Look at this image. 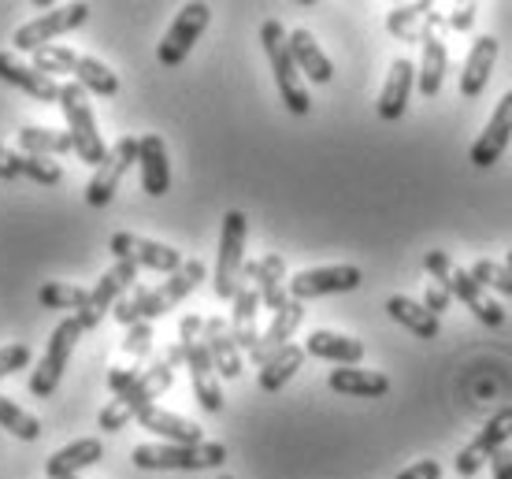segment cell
I'll return each mask as SVG.
<instances>
[{"mask_svg":"<svg viewBox=\"0 0 512 479\" xmlns=\"http://www.w3.org/2000/svg\"><path fill=\"white\" fill-rule=\"evenodd\" d=\"M145 368H149V361H134L130 368H112V372H108V390H112V394H123V390H130L141 379V372H145Z\"/></svg>","mask_w":512,"mask_h":479,"instance_id":"b9f144b4","label":"cell"},{"mask_svg":"<svg viewBox=\"0 0 512 479\" xmlns=\"http://www.w3.org/2000/svg\"><path fill=\"white\" fill-rule=\"evenodd\" d=\"M386 30L401 41L423 45V38H431V34H446V15L435 12L431 4H401V8H390Z\"/></svg>","mask_w":512,"mask_h":479,"instance_id":"d6986e66","label":"cell"},{"mask_svg":"<svg viewBox=\"0 0 512 479\" xmlns=\"http://www.w3.org/2000/svg\"><path fill=\"white\" fill-rule=\"evenodd\" d=\"M305 357H308L305 346H294V342H290V346H282V350L275 353V357H268V364L260 368V379H256L260 390H264V394H279V390L286 387L297 372H301Z\"/></svg>","mask_w":512,"mask_h":479,"instance_id":"836d02e7","label":"cell"},{"mask_svg":"<svg viewBox=\"0 0 512 479\" xmlns=\"http://www.w3.org/2000/svg\"><path fill=\"white\" fill-rule=\"evenodd\" d=\"M34 71L41 75H71L75 86H82L86 93H97V97H116L119 93V78L116 71H108L101 60H93L86 52L64 49V45H45V49L34 52Z\"/></svg>","mask_w":512,"mask_h":479,"instance_id":"277c9868","label":"cell"},{"mask_svg":"<svg viewBox=\"0 0 512 479\" xmlns=\"http://www.w3.org/2000/svg\"><path fill=\"white\" fill-rule=\"evenodd\" d=\"M364 275H360L357 264H331V268H308V272H297L290 283H286V294L294 301H312V298H327V294H349V290H360Z\"/></svg>","mask_w":512,"mask_h":479,"instance_id":"7c38bea8","label":"cell"},{"mask_svg":"<svg viewBox=\"0 0 512 479\" xmlns=\"http://www.w3.org/2000/svg\"><path fill=\"white\" fill-rule=\"evenodd\" d=\"M138 424L145 431L160 435V439L175 442V446H197V442H205V435H201V428H197L193 420H186V416H179V413H167V409H160V405L141 409Z\"/></svg>","mask_w":512,"mask_h":479,"instance_id":"83f0119b","label":"cell"},{"mask_svg":"<svg viewBox=\"0 0 512 479\" xmlns=\"http://www.w3.org/2000/svg\"><path fill=\"white\" fill-rule=\"evenodd\" d=\"M86 19H90V4H67V8H56V12H45L15 30V49L38 52L49 41L60 38V34H67V30H78Z\"/></svg>","mask_w":512,"mask_h":479,"instance_id":"2e32d148","label":"cell"},{"mask_svg":"<svg viewBox=\"0 0 512 479\" xmlns=\"http://www.w3.org/2000/svg\"><path fill=\"white\" fill-rule=\"evenodd\" d=\"M12 168L19 179H30L38 186H60L64 182V168L56 160H45V156H26V153H12Z\"/></svg>","mask_w":512,"mask_h":479,"instance_id":"8d00e7d4","label":"cell"},{"mask_svg":"<svg viewBox=\"0 0 512 479\" xmlns=\"http://www.w3.org/2000/svg\"><path fill=\"white\" fill-rule=\"evenodd\" d=\"M475 4H461V8H453V12L446 15V30H472L475 23Z\"/></svg>","mask_w":512,"mask_h":479,"instance_id":"f6af8a7d","label":"cell"},{"mask_svg":"<svg viewBox=\"0 0 512 479\" xmlns=\"http://www.w3.org/2000/svg\"><path fill=\"white\" fill-rule=\"evenodd\" d=\"M412 86H416V64H412V60H394V64H390V75H386V82H383V93H379V119L397 123V119L405 116Z\"/></svg>","mask_w":512,"mask_h":479,"instance_id":"d4e9b609","label":"cell"},{"mask_svg":"<svg viewBox=\"0 0 512 479\" xmlns=\"http://www.w3.org/2000/svg\"><path fill=\"white\" fill-rule=\"evenodd\" d=\"M0 428L12 431L15 439L34 442L41 435V420L38 416H30L26 409H19L12 398H4V394H0Z\"/></svg>","mask_w":512,"mask_h":479,"instance_id":"f35d334b","label":"cell"},{"mask_svg":"<svg viewBox=\"0 0 512 479\" xmlns=\"http://www.w3.org/2000/svg\"><path fill=\"white\" fill-rule=\"evenodd\" d=\"M208 23H212V8L208 4H186V8H179L175 23L167 26L164 41L156 45V60L164 67H179L190 56L193 45H197V38L208 30Z\"/></svg>","mask_w":512,"mask_h":479,"instance_id":"8fae6325","label":"cell"},{"mask_svg":"<svg viewBox=\"0 0 512 479\" xmlns=\"http://www.w3.org/2000/svg\"><path fill=\"white\" fill-rule=\"evenodd\" d=\"M30 368V346H4L0 350V379Z\"/></svg>","mask_w":512,"mask_h":479,"instance_id":"7bdbcfd3","label":"cell"},{"mask_svg":"<svg viewBox=\"0 0 512 479\" xmlns=\"http://www.w3.org/2000/svg\"><path fill=\"white\" fill-rule=\"evenodd\" d=\"M423 268H427V275L435 279V286H442L449 298H457L464 309H472V316L479 324H487V327L505 324V309H501L498 301L490 298L487 290L475 283L464 268L453 264V257H449L446 249H431V253L423 257Z\"/></svg>","mask_w":512,"mask_h":479,"instance_id":"7a4b0ae2","label":"cell"},{"mask_svg":"<svg viewBox=\"0 0 512 479\" xmlns=\"http://www.w3.org/2000/svg\"><path fill=\"white\" fill-rule=\"evenodd\" d=\"M153 324H134L127 327V338H123V353L134 357V361H149V350H153Z\"/></svg>","mask_w":512,"mask_h":479,"instance_id":"60d3db41","label":"cell"},{"mask_svg":"<svg viewBox=\"0 0 512 479\" xmlns=\"http://www.w3.org/2000/svg\"><path fill=\"white\" fill-rule=\"evenodd\" d=\"M468 275H472L483 290L490 286V290H498V294H509L512 298V268H505V264H498V260H475L472 268H468Z\"/></svg>","mask_w":512,"mask_h":479,"instance_id":"ab89813d","label":"cell"},{"mask_svg":"<svg viewBox=\"0 0 512 479\" xmlns=\"http://www.w3.org/2000/svg\"><path fill=\"white\" fill-rule=\"evenodd\" d=\"M205 320L201 316H186L179 327V346L182 357H186V368H190V379H193V394H197V402L205 413H219L223 409V390H219V376L216 368H212V357H208V346L205 338Z\"/></svg>","mask_w":512,"mask_h":479,"instance_id":"ba28073f","label":"cell"},{"mask_svg":"<svg viewBox=\"0 0 512 479\" xmlns=\"http://www.w3.org/2000/svg\"><path fill=\"white\" fill-rule=\"evenodd\" d=\"M75 479H78V476H75Z\"/></svg>","mask_w":512,"mask_h":479,"instance_id":"816d5d0a","label":"cell"},{"mask_svg":"<svg viewBox=\"0 0 512 479\" xmlns=\"http://www.w3.org/2000/svg\"><path fill=\"white\" fill-rule=\"evenodd\" d=\"M446 67H449V49L442 34H431L423 38V60L420 71H416V86H420L423 97H438L442 82H446Z\"/></svg>","mask_w":512,"mask_h":479,"instance_id":"d6a6232c","label":"cell"},{"mask_svg":"<svg viewBox=\"0 0 512 479\" xmlns=\"http://www.w3.org/2000/svg\"><path fill=\"white\" fill-rule=\"evenodd\" d=\"M490 472H494V479H512V450H498L490 457Z\"/></svg>","mask_w":512,"mask_h":479,"instance_id":"7dc6e473","label":"cell"},{"mask_svg":"<svg viewBox=\"0 0 512 479\" xmlns=\"http://www.w3.org/2000/svg\"><path fill=\"white\" fill-rule=\"evenodd\" d=\"M134 283H138V268H134V264H127V260H116V264H112V268L97 279V286L90 290L86 309L78 312V324H82V331H93V327L101 324L104 316L116 309V301L123 298Z\"/></svg>","mask_w":512,"mask_h":479,"instance_id":"e0dca14e","label":"cell"},{"mask_svg":"<svg viewBox=\"0 0 512 479\" xmlns=\"http://www.w3.org/2000/svg\"><path fill=\"white\" fill-rule=\"evenodd\" d=\"M0 179H4V182L19 179V175H15V168H12V153H8L4 145H0Z\"/></svg>","mask_w":512,"mask_h":479,"instance_id":"c3c4849f","label":"cell"},{"mask_svg":"<svg viewBox=\"0 0 512 479\" xmlns=\"http://www.w3.org/2000/svg\"><path fill=\"white\" fill-rule=\"evenodd\" d=\"M245 234H249V220L245 212L231 208L223 216V231H219V260H216V298L231 301L234 290L242 286V272H245Z\"/></svg>","mask_w":512,"mask_h":479,"instance_id":"30bf717a","label":"cell"},{"mask_svg":"<svg viewBox=\"0 0 512 479\" xmlns=\"http://www.w3.org/2000/svg\"><path fill=\"white\" fill-rule=\"evenodd\" d=\"M327 387L334 394H349V398H386L390 379L383 372H368V368H334L327 376Z\"/></svg>","mask_w":512,"mask_h":479,"instance_id":"1f68e13d","label":"cell"},{"mask_svg":"<svg viewBox=\"0 0 512 479\" xmlns=\"http://www.w3.org/2000/svg\"><path fill=\"white\" fill-rule=\"evenodd\" d=\"M82 335H86V331L78 324V316H64V320L56 324V331L49 335V350H45V357L38 361V368L30 372V394H34V398H52V394H56V387H60V379H64V372H67V361H71V353H75Z\"/></svg>","mask_w":512,"mask_h":479,"instance_id":"9c48e42d","label":"cell"},{"mask_svg":"<svg viewBox=\"0 0 512 479\" xmlns=\"http://www.w3.org/2000/svg\"><path fill=\"white\" fill-rule=\"evenodd\" d=\"M134 164H138V138L123 134V138L108 149L104 164L97 168V175L90 179V186H86V205H90V208H108V205H112L119 182H123V175H127Z\"/></svg>","mask_w":512,"mask_h":479,"instance_id":"5bb4252c","label":"cell"},{"mask_svg":"<svg viewBox=\"0 0 512 479\" xmlns=\"http://www.w3.org/2000/svg\"><path fill=\"white\" fill-rule=\"evenodd\" d=\"M242 275L256 286V298L264 309L279 312L290 301V294H286V260L279 253H264L256 264H245Z\"/></svg>","mask_w":512,"mask_h":479,"instance_id":"ffe728a7","label":"cell"},{"mask_svg":"<svg viewBox=\"0 0 512 479\" xmlns=\"http://www.w3.org/2000/svg\"><path fill=\"white\" fill-rule=\"evenodd\" d=\"M0 78H4V82H12L15 90L30 93L34 101H45V104L60 101V82L49 78V75H41V71H34V67L19 64L12 52H0Z\"/></svg>","mask_w":512,"mask_h":479,"instance_id":"4316f807","label":"cell"},{"mask_svg":"<svg viewBox=\"0 0 512 479\" xmlns=\"http://www.w3.org/2000/svg\"><path fill=\"white\" fill-rule=\"evenodd\" d=\"M260 41H264V52H268V64L275 71V86H279L282 104L294 112V116H308L312 108V97L305 90V78L297 71L294 56H290V41H286V26L279 19H268L260 26Z\"/></svg>","mask_w":512,"mask_h":479,"instance_id":"52a82bcc","label":"cell"},{"mask_svg":"<svg viewBox=\"0 0 512 479\" xmlns=\"http://www.w3.org/2000/svg\"><path fill=\"white\" fill-rule=\"evenodd\" d=\"M104 457V442L101 439H78L64 450H56L45 465V476L49 479H75L78 472L93 468Z\"/></svg>","mask_w":512,"mask_h":479,"instance_id":"4dcf8cb0","label":"cell"},{"mask_svg":"<svg viewBox=\"0 0 512 479\" xmlns=\"http://www.w3.org/2000/svg\"><path fill=\"white\" fill-rule=\"evenodd\" d=\"M141 472H205V468L227 465L223 442H197V446H175V442H141L130 454Z\"/></svg>","mask_w":512,"mask_h":479,"instance_id":"3957f363","label":"cell"},{"mask_svg":"<svg viewBox=\"0 0 512 479\" xmlns=\"http://www.w3.org/2000/svg\"><path fill=\"white\" fill-rule=\"evenodd\" d=\"M231 335L234 342H238V350L242 353H253V346L260 342V327H256V316H260V298H256V286L249 283L242 275V286L234 290V298H231Z\"/></svg>","mask_w":512,"mask_h":479,"instance_id":"cb8c5ba5","label":"cell"},{"mask_svg":"<svg viewBox=\"0 0 512 479\" xmlns=\"http://www.w3.org/2000/svg\"><path fill=\"white\" fill-rule=\"evenodd\" d=\"M205 275H208V268L201 260H182L179 272H171L160 286H138V283L130 286L127 294L116 301L112 316H116L123 327L153 324L156 316H164V312L175 309L182 298H190L193 290L205 283Z\"/></svg>","mask_w":512,"mask_h":479,"instance_id":"6da1fadb","label":"cell"},{"mask_svg":"<svg viewBox=\"0 0 512 479\" xmlns=\"http://www.w3.org/2000/svg\"><path fill=\"white\" fill-rule=\"evenodd\" d=\"M301 324H305V305L290 298L279 312H275V316H271L268 331H260V342H256L253 353H249L256 368H264V364H268V357H275L282 346H290V338H294V331Z\"/></svg>","mask_w":512,"mask_h":479,"instance_id":"44dd1931","label":"cell"},{"mask_svg":"<svg viewBox=\"0 0 512 479\" xmlns=\"http://www.w3.org/2000/svg\"><path fill=\"white\" fill-rule=\"evenodd\" d=\"M498 49H501L498 38H490V34H483V38L472 45L468 60H464V71H461V93L468 101L487 90L490 75H494V64H498Z\"/></svg>","mask_w":512,"mask_h":479,"instance_id":"f546056e","label":"cell"},{"mask_svg":"<svg viewBox=\"0 0 512 479\" xmlns=\"http://www.w3.org/2000/svg\"><path fill=\"white\" fill-rule=\"evenodd\" d=\"M201 338H205L216 376H223V379L242 376V350H238V342H234V335H231V324H227L223 316H208Z\"/></svg>","mask_w":512,"mask_h":479,"instance_id":"7402d4cb","label":"cell"},{"mask_svg":"<svg viewBox=\"0 0 512 479\" xmlns=\"http://www.w3.org/2000/svg\"><path fill=\"white\" fill-rule=\"evenodd\" d=\"M60 108L67 116V134H71V149L78 153V160L86 168H101L104 156H108V145H104L101 130H97V116H93L90 93L75 86V82H64L60 86Z\"/></svg>","mask_w":512,"mask_h":479,"instance_id":"8992f818","label":"cell"},{"mask_svg":"<svg viewBox=\"0 0 512 479\" xmlns=\"http://www.w3.org/2000/svg\"><path fill=\"white\" fill-rule=\"evenodd\" d=\"M171 383H175V364L171 361L149 364L134 387L123 390V394H116L112 405H104L101 416H97V428L101 431H123L130 420H138L141 409H149V405H153L156 398L171 387Z\"/></svg>","mask_w":512,"mask_h":479,"instance_id":"5b68a950","label":"cell"},{"mask_svg":"<svg viewBox=\"0 0 512 479\" xmlns=\"http://www.w3.org/2000/svg\"><path fill=\"white\" fill-rule=\"evenodd\" d=\"M305 353L338 364V368H357L364 361V342L349 335H334V331H312L305 338Z\"/></svg>","mask_w":512,"mask_h":479,"instance_id":"f1b7e54d","label":"cell"},{"mask_svg":"<svg viewBox=\"0 0 512 479\" xmlns=\"http://www.w3.org/2000/svg\"><path fill=\"white\" fill-rule=\"evenodd\" d=\"M138 168H141V190L149 197H164L171 190V164H167V145L160 134L138 138Z\"/></svg>","mask_w":512,"mask_h":479,"instance_id":"603a6c76","label":"cell"},{"mask_svg":"<svg viewBox=\"0 0 512 479\" xmlns=\"http://www.w3.org/2000/svg\"><path fill=\"white\" fill-rule=\"evenodd\" d=\"M86 301H90V290H82V286H71V283H45L38 290V305L41 309H75V316L86 309Z\"/></svg>","mask_w":512,"mask_h":479,"instance_id":"74e56055","label":"cell"},{"mask_svg":"<svg viewBox=\"0 0 512 479\" xmlns=\"http://www.w3.org/2000/svg\"><path fill=\"white\" fill-rule=\"evenodd\" d=\"M397 479H442V465L438 461H416V465H409L405 472H397Z\"/></svg>","mask_w":512,"mask_h":479,"instance_id":"ee69618b","label":"cell"},{"mask_svg":"<svg viewBox=\"0 0 512 479\" xmlns=\"http://www.w3.org/2000/svg\"><path fill=\"white\" fill-rule=\"evenodd\" d=\"M19 153L26 156H64L71 153V134L67 130H49V127H23L19 130Z\"/></svg>","mask_w":512,"mask_h":479,"instance_id":"d590c367","label":"cell"},{"mask_svg":"<svg viewBox=\"0 0 512 479\" xmlns=\"http://www.w3.org/2000/svg\"><path fill=\"white\" fill-rule=\"evenodd\" d=\"M512 439V405H505V409H498V413L487 420V428L479 431L468 446H464L461 454H457V461H453V468H457V476L461 479H475V472L487 465L490 457L498 454V450H505V442Z\"/></svg>","mask_w":512,"mask_h":479,"instance_id":"9a60e30c","label":"cell"},{"mask_svg":"<svg viewBox=\"0 0 512 479\" xmlns=\"http://www.w3.org/2000/svg\"><path fill=\"white\" fill-rule=\"evenodd\" d=\"M386 312H390V320H397L401 327H409L416 338H438L442 335V320L438 316H431V312L423 309L420 301H412V298H386Z\"/></svg>","mask_w":512,"mask_h":479,"instance_id":"e575fe53","label":"cell"},{"mask_svg":"<svg viewBox=\"0 0 512 479\" xmlns=\"http://www.w3.org/2000/svg\"><path fill=\"white\" fill-rule=\"evenodd\" d=\"M108 253L116 260H127L134 268H149V272H179L182 268V253L179 249L164 246V242H153V238H141V234L119 231L108 238Z\"/></svg>","mask_w":512,"mask_h":479,"instance_id":"4fadbf2b","label":"cell"},{"mask_svg":"<svg viewBox=\"0 0 512 479\" xmlns=\"http://www.w3.org/2000/svg\"><path fill=\"white\" fill-rule=\"evenodd\" d=\"M505 268H512V249L505 253Z\"/></svg>","mask_w":512,"mask_h":479,"instance_id":"681fc988","label":"cell"},{"mask_svg":"<svg viewBox=\"0 0 512 479\" xmlns=\"http://www.w3.org/2000/svg\"><path fill=\"white\" fill-rule=\"evenodd\" d=\"M509 142H512V90L498 101V108H494V116H490L487 130L475 138L472 164H475V168H494V164L501 160V153L509 149Z\"/></svg>","mask_w":512,"mask_h":479,"instance_id":"ac0fdd59","label":"cell"},{"mask_svg":"<svg viewBox=\"0 0 512 479\" xmlns=\"http://www.w3.org/2000/svg\"><path fill=\"white\" fill-rule=\"evenodd\" d=\"M420 305L431 312V316H442V312L449 309V294L442 290V286H427V294H423Z\"/></svg>","mask_w":512,"mask_h":479,"instance_id":"bcb514c9","label":"cell"},{"mask_svg":"<svg viewBox=\"0 0 512 479\" xmlns=\"http://www.w3.org/2000/svg\"><path fill=\"white\" fill-rule=\"evenodd\" d=\"M219 479H234V476H219Z\"/></svg>","mask_w":512,"mask_h":479,"instance_id":"f907efd6","label":"cell"},{"mask_svg":"<svg viewBox=\"0 0 512 479\" xmlns=\"http://www.w3.org/2000/svg\"><path fill=\"white\" fill-rule=\"evenodd\" d=\"M286 41H290V56H294L301 78L316 82V86H327L334 78V64H331V56L320 49V41L312 38L308 30H290Z\"/></svg>","mask_w":512,"mask_h":479,"instance_id":"484cf974","label":"cell"}]
</instances>
